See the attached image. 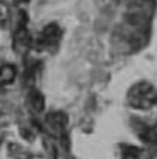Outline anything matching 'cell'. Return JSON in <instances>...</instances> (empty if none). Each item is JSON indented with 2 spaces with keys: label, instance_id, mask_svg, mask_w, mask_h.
<instances>
[{
  "label": "cell",
  "instance_id": "cell-1",
  "mask_svg": "<svg viewBox=\"0 0 157 159\" xmlns=\"http://www.w3.org/2000/svg\"><path fill=\"white\" fill-rule=\"evenodd\" d=\"M128 102H129V105L134 107V108L146 110V108H151L157 102V93L153 85H150L146 82H142V84L134 85L129 90Z\"/></svg>",
  "mask_w": 157,
  "mask_h": 159
},
{
  "label": "cell",
  "instance_id": "cell-2",
  "mask_svg": "<svg viewBox=\"0 0 157 159\" xmlns=\"http://www.w3.org/2000/svg\"><path fill=\"white\" fill-rule=\"evenodd\" d=\"M60 28L55 25V23H51V25H46L45 26V30L42 31V34H40V37H39V40H37V43H39V47L40 48H45V47H50L52 43H55L59 39H60Z\"/></svg>",
  "mask_w": 157,
  "mask_h": 159
},
{
  "label": "cell",
  "instance_id": "cell-3",
  "mask_svg": "<svg viewBox=\"0 0 157 159\" xmlns=\"http://www.w3.org/2000/svg\"><path fill=\"white\" fill-rule=\"evenodd\" d=\"M46 124L50 125L52 131L55 133H62L68 124V116L63 113V111H54V113H50L46 116Z\"/></svg>",
  "mask_w": 157,
  "mask_h": 159
},
{
  "label": "cell",
  "instance_id": "cell-4",
  "mask_svg": "<svg viewBox=\"0 0 157 159\" xmlns=\"http://www.w3.org/2000/svg\"><path fill=\"white\" fill-rule=\"evenodd\" d=\"M31 42H33V39H31L29 33L23 26H20V30L14 34V48H15V51L17 53H25L31 47Z\"/></svg>",
  "mask_w": 157,
  "mask_h": 159
},
{
  "label": "cell",
  "instance_id": "cell-5",
  "mask_svg": "<svg viewBox=\"0 0 157 159\" xmlns=\"http://www.w3.org/2000/svg\"><path fill=\"white\" fill-rule=\"evenodd\" d=\"M15 74H17V70L14 65H3L0 68V87L11 84L15 79Z\"/></svg>",
  "mask_w": 157,
  "mask_h": 159
},
{
  "label": "cell",
  "instance_id": "cell-6",
  "mask_svg": "<svg viewBox=\"0 0 157 159\" xmlns=\"http://www.w3.org/2000/svg\"><path fill=\"white\" fill-rule=\"evenodd\" d=\"M29 102H31V107H33L37 113L43 111V108H45V98H43V94H42L40 91L33 90L31 94H29Z\"/></svg>",
  "mask_w": 157,
  "mask_h": 159
},
{
  "label": "cell",
  "instance_id": "cell-7",
  "mask_svg": "<svg viewBox=\"0 0 157 159\" xmlns=\"http://www.w3.org/2000/svg\"><path fill=\"white\" fill-rule=\"evenodd\" d=\"M122 150H123V159H139V156H140V150L137 147L123 145Z\"/></svg>",
  "mask_w": 157,
  "mask_h": 159
},
{
  "label": "cell",
  "instance_id": "cell-8",
  "mask_svg": "<svg viewBox=\"0 0 157 159\" xmlns=\"http://www.w3.org/2000/svg\"><path fill=\"white\" fill-rule=\"evenodd\" d=\"M19 2H25V0H19Z\"/></svg>",
  "mask_w": 157,
  "mask_h": 159
}]
</instances>
